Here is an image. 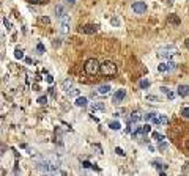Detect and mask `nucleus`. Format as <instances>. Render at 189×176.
I'll return each instance as SVG.
<instances>
[{"instance_id": "nucleus-8", "label": "nucleus", "mask_w": 189, "mask_h": 176, "mask_svg": "<svg viewBox=\"0 0 189 176\" xmlns=\"http://www.w3.org/2000/svg\"><path fill=\"white\" fill-rule=\"evenodd\" d=\"M124 97H126V91L124 90H117L115 93H114V96H112V104L118 105L120 102H123Z\"/></svg>"}, {"instance_id": "nucleus-13", "label": "nucleus", "mask_w": 189, "mask_h": 176, "mask_svg": "<svg viewBox=\"0 0 189 176\" xmlns=\"http://www.w3.org/2000/svg\"><path fill=\"white\" fill-rule=\"evenodd\" d=\"M110 85H106V83H104V85H99L98 87V90H96V93H98V96H106V94H109L110 93Z\"/></svg>"}, {"instance_id": "nucleus-9", "label": "nucleus", "mask_w": 189, "mask_h": 176, "mask_svg": "<svg viewBox=\"0 0 189 176\" xmlns=\"http://www.w3.org/2000/svg\"><path fill=\"white\" fill-rule=\"evenodd\" d=\"M60 33L61 35H66L68 32H69V19H68V16H65V17H61V20H60Z\"/></svg>"}, {"instance_id": "nucleus-27", "label": "nucleus", "mask_w": 189, "mask_h": 176, "mask_svg": "<svg viewBox=\"0 0 189 176\" xmlns=\"http://www.w3.org/2000/svg\"><path fill=\"white\" fill-rule=\"evenodd\" d=\"M139 87H140L142 90H146V88H148V87H150V82H148V80H146V79H142L140 82H139Z\"/></svg>"}, {"instance_id": "nucleus-5", "label": "nucleus", "mask_w": 189, "mask_h": 176, "mask_svg": "<svg viewBox=\"0 0 189 176\" xmlns=\"http://www.w3.org/2000/svg\"><path fill=\"white\" fill-rule=\"evenodd\" d=\"M99 71L104 74V76H114L115 73H117V65L114 61H109V60H106L104 63H101V69Z\"/></svg>"}, {"instance_id": "nucleus-18", "label": "nucleus", "mask_w": 189, "mask_h": 176, "mask_svg": "<svg viewBox=\"0 0 189 176\" xmlns=\"http://www.w3.org/2000/svg\"><path fill=\"white\" fill-rule=\"evenodd\" d=\"M151 165L155 167L156 170H159V171H161V170H164V168H167V165L164 164V162H161V160H153V162H151Z\"/></svg>"}, {"instance_id": "nucleus-26", "label": "nucleus", "mask_w": 189, "mask_h": 176, "mask_svg": "<svg viewBox=\"0 0 189 176\" xmlns=\"http://www.w3.org/2000/svg\"><path fill=\"white\" fill-rule=\"evenodd\" d=\"M145 99H146V101H150V102H161L159 96H153V94H148V96H145Z\"/></svg>"}, {"instance_id": "nucleus-35", "label": "nucleus", "mask_w": 189, "mask_h": 176, "mask_svg": "<svg viewBox=\"0 0 189 176\" xmlns=\"http://www.w3.org/2000/svg\"><path fill=\"white\" fill-rule=\"evenodd\" d=\"M29 3H32V5H39V3H43V0H29Z\"/></svg>"}, {"instance_id": "nucleus-14", "label": "nucleus", "mask_w": 189, "mask_h": 176, "mask_svg": "<svg viewBox=\"0 0 189 176\" xmlns=\"http://www.w3.org/2000/svg\"><path fill=\"white\" fill-rule=\"evenodd\" d=\"M177 93H178V96H181V97L189 96V85H178Z\"/></svg>"}, {"instance_id": "nucleus-41", "label": "nucleus", "mask_w": 189, "mask_h": 176, "mask_svg": "<svg viewBox=\"0 0 189 176\" xmlns=\"http://www.w3.org/2000/svg\"><path fill=\"white\" fill-rule=\"evenodd\" d=\"M184 46H186V49H189V38L184 41Z\"/></svg>"}, {"instance_id": "nucleus-38", "label": "nucleus", "mask_w": 189, "mask_h": 176, "mask_svg": "<svg viewBox=\"0 0 189 176\" xmlns=\"http://www.w3.org/2000/svg\"><path fill=\"white\" fill-rule=\"evenodd\" d=\"M39 22H43V24H49V17H39Z\"/></svg>"}, {"instance_id": "nucleus-3", "label": "nucleus", "mask_w": 189, "mask_h": 176, "mask_svg": "<svg viewBox=\"0 0 189 176\" xmlns=\"http://www.w3.org/2000/svg\"><path fill=\"white\" fill-rule=\"evenodd\" d=\"M143 118L148 119V121H151L153 124H156V126H161V124H167V123H169V118H167L165 115H162V113H155V112L145 113Z\"/></svg>"}, {"instance_id": "nucleus-22", "label": "nucleus", "mask_w": 189, "mask_h": 176, "mask_svg": "<svg viewBox=\"0 0 189 176\" xmlns=\"http://www.w3.org/2000/svg\"><path fill=\"white\" fill-rule=\"evenodd\" d=\"M151 137H153V140H156L158 143H159V142H162V140H165V137L162 135V134H159V132H153V134H151Z\"/></svg>"}, {"instance_id": "nucleus-31", "label": "nucleus", "mask_w": 189, "mask_h": 176, "mask_svg": "<svg viewBox=\"0 0 189 176\" xmlns=\"http://www.w3.org/2000/svg\"><path fill=\"white\" fill-rule=\"evenodd\" d=\"M115 154H118V156H121V157H124V156H126V154H124V151L121 150V148H118V146L115 148Z\"/></svg>"}, {"instance_id": "nucleus-6", "label": "nucleus", "mask_w": 189, "mask_h": 176, "mask_svg": "<svg viewBox=\"0 0 189 176\" xmlns=\"http://www.w3.org/2000/svg\"><path fill=\"white\" fill-rule=\"evenodd\" d=\"M173 69H177V63H173V61H165V63H159L158 65L159 73H170Z\"/></svg>"}, {"instance_id": "nucleus-34", "label": "nucleus", "mask_w": 189, "mask_h": 176, "mask_svg": "<svg viewBox=\"0 0 189 176\" xmlns=\"http://www.w3.org/2000/svg\"><path fill=\"white\" fill-rule=\"evenodd\" d=\"M46 82H47V83H52V82H54V77H52L51 74H46Z\"/></svg>"}, {"instance_id": "nucleus-1", "label": "nucleus", "mask_w": 189, "mask_h": 176, "mask_svg": "<svg viewBox=\"0 0 189 176\" xmlns=\"http://www.w3.org/2000/svg\"><path fill=\"white\" fill-rule=\"evenodd\" d=\"M60 168V162L54 157H41L36 162V170L39 173H49V174H63L65 176L66 173L58 170Z\"/></svg>"}, {"instance_id": "nucleus-29", "label": "nucleus", "mask_w": 189, "mask_h": 176, "mask_svg": "<svg viewBox=\"0 0 189 176\" xmlns=\"http://www.w3.org/2000/svg\"><path fill=\"white\" fill-rule=\"evenodd\" d=\"M68 93V96L69 97H73V96H79V90H76V88H71L69 91H66Z\"/></svg>"}, {"instance_id": "nucleus-4", "label": "nucleus", "mask_w": 189, "mask_h": 176, "mask_svg": "<svg viewBox=\"0 0 189 176\" xmlns=\"http://www.w3.org/2000/svg\"><path fill=\"white\" fill-rule=\"evenodd\" d=\"M83 68H85V73H87V74L95 76V74L101 69V65L98 63L96 58H88V60L85 61V65H83Z\"/></svg>"}, {"instance_id": "nucleus-33", "label": "nucleus", "mask_w": 189, "mask_h": 176, "mask_svg": "<svg viewBox=\"0 0 189 176\" xmlns=\"http://www.w3.org/2000/svg\"><path fill=\"white\" fill-rule=\"evenodd\" d=\"M3 25L6 27V30H10V29H11V24H10V20H8V19H6V17L3 19Z\"/></svg>"}, {"instance_id": "nucleus-2", "label": "nucleus", "mask_w": 189, "mask_h": 176, "mask_svg": "<svg viewBox=\"0 0 189 176\" xmlns=\"http://www.w3.org/2000/svg\"><path fill=\"white\" fill-rule=\"evenodd\" d=\"M177 47L175 46H161L158 49V57L162 58V60H170L172 57L177 55Z\"/></svg>"}, {"instance_id": "nucleus-19", "label": "nucleus", "mask_w": 189, "mask_h": 176, "mask_svg": "<svg viewBox=\"0 0 189 176\" xmlns=\"http://www.w3.org/2000/svg\"><path fill=\"white\" fill-rule=\"evenodd\" d=\"M61 88L65 90V91H69L73 88V80L71 79H65L63 80V83H61Z\"/></svg>"}, {"instance_id": "nucleus-15", "label": "nucleus", "mask_w": 189, "mask_h": 176, "mask_svg": "<svg viewBox=\"0 0 189 176\" xmlns=\"http://www.w3.org/2000/svg\"><path fill=\"white\" fill-rule=\"evenodd\" d=\"M68 14V13H66V8H65V6H63V5H57V6H55V16H57V17H65Z\"/></svg>"}, {"instance_id": "nucleus-10", "label": "nucleus", "mask_w": 189, "mask_h": 176, "mask_svg": "<svg viewBox=\"0 0 189 176\" xmlns=\"http://www.w3.org/2000/svg\"><path fill=\"white\" fill-rule=\"evenodd\" d=\"M96 30H98L96 24H87V25H83L80 29V32L85 33V35H93V33H96Z\"/></svg>"}, {"instance_id": "nucleus-11", "label": "nucleus", "mask_w": 189, "mask_h": 176, "mask_svg": "<svg viewBox=\"0 0 189 176\" xmlns=\"http://www.w3.org/2000/svg\"><path fill=\"white\" fill-rule=\"evenodd\" d=\"M142 118H143V115L140 113V112H132L131 116H128V124L129 123H139Z\"/></svg>"}, {"instance_id": "nucleus-21", "label": "nucleus", "mask_w": 189, "mask_h": 176, "mask_svg": "<svg viewBox=\"0 0 189 176\" xmlns=\"http://www.w3.org/2000/svg\"><path fill=\"white\" fill-rule=\"evenodd\" d=\"M109 129H112V131H120V129H121L120 121H112V123H109Z\"/></svg>"}, {"instance_id": "nucleus-37", "label": "nucleus", "mask_w": 189, "mask_h": 176, "mask_svg": "<svg viewBox=\"0 0 189 176\" xmlns=\"http://www.w3.org/2000/svg\"><path fill=\"white\" fill-rule=\"evenodd\" d=\"M65 3L69 5V6H73V5H76V0H65Z\"/></svg>"}, {"instance_id": "nucleus-25", "label": "nucleus", "mask_w": 189, "mask_h": 176, "mask_svg": "<svg viewBox=\"0 0 189 176\" xmlns=\"http://www.w3.org/2000/svg\"><path fill=\"white\" fill-rule=\"evenodd\" d=\"M92 110H104V104L102 102H93L92 104Z\"/></svg>"}, {"instance_id": "nucleus-40", "label": "nucleus", "mask_w": 189, "mask_h": 176, "mask_svg": "<svg viewBox=\"0 0 189 176\" xmlns=\"http://www.w3.org/2000/svg\"><path fill=\"white\" fill-rule=\"evenodd\" d=\"M52 46H54V47H58V46H60V41H57V39H55L54 43H52Z\"/></svg>"}, {"instance_id": "nucleus-12", "label": "nucleus", "mask_w": 189, "mask_h": 176, "mask_svg": "<svg viewBox=\"0 0 189 176\" xmlns=\"http://www.w3.org/2000/svg\"><path fill=\"white\" fill-rule=\"evenodd\" d=\"M74 104L77 105V107H80V109H85L88 105V99L85 96H77V97H76V101H74Z\"/></svg>"}, {"instance_id": "nucleus-36", "label": "nucleus", "mask_w": 189, "mask_h": 176, "mask_svg": "<svg viewBox=\"0 0 189 176\" xmlns=\"http://www.w3.org/2000/svg\"><path fill=\"white\" fill-rule=\"evenodd\" d=\"M82 167H83V168H90V167H92V164L87 162V160H83V162H82Z\"/></svg>"}, {"instance_id": "nucleus-7", "label": "nucleus", "mask_w": 189, "mask_h": 176, "mask_svg": "<svg viewBox=\"0 0 189 176\" xmlns=\"http://www.w3.org/2000/svg\"><path fill=\"white\" fill-rule=\"evenodd\" d=\"M146 10H148V6H146L145 2H134L132 3V11H134L136 14H145Z\"/></svg>"}, {"instance_id": "nucleus-30", "label": "nucleus", "mask_w": 189, "mask_h": 176, "mask_svg": "<svg viewBox=\"0 0 189 176\" xmlns=\"http://www.w3.org/2000/svg\"><path fill=\"white\" fill-rule=\"evenodd\" d=\"M36 102H38L39 105H46V104H47V97H46V96H41V97H38V99H36Z\"/></svg>"}, {"instance_id": "nucleus-28", "label": "nucleus", "mask_w": 189, "mask_h": 176, "mask_svg": "<svg viewBox=\"0 0 189 176\" xmlns=\"http://www.w3.org/2000/svg\"><path fill=\"white\" fill-rule=\"evenodd\" d=\"M167 146H169V145H167V142H165V140H162V142H159L158 150H159V151H165V150H167Z\"/></svg>"}, {"instance_id": "nucleus-39", "label": "nucleus", "mask_w": 189, "mask_h": 176, "mask_svg": "<svg viewBox=\"0 0 189 176\" xmlns=\"http://www.w3.org/2000/svg\"><path fill=\"white\" fill-rule=\"evenodd\" d=\"M25 60V63H29V65H33V60L30 58V57H27V58H24Z\"/></svg>"}, {"instance_id": "nucleus-23", "label": "nucleus", "mask_w": 189, "mask_h": 176, "mask_svg": "<svg viewBox=\"0 0 189 176\" xmlns=\"http://www.w3.org/2000/svg\"><path fill=\"white\" fill-rule=\"evenodd\" d=\"M110 24H112V27H120L121 25V20H120V17L114 16V17L110 19Z\"/></svg>"}, {"instance_id": "nucleus-24", "label": "nucleus", "mask_w": 189, "mask_h": 176, "mask_svg": "<svg viewBox=\"0 0 189 176\" xmlns=\"http://www.w3.org/2000/svg\"><path fill=\"white\" fill-rule=\"evenodd\" d=\"M44 52H46V47H44V44H43V43H38V44H36V54L43 55Z\"/></svg>"}, {"instance_id": "nucleus-32", "label": "nucleus", "mask_w": 189, "mask_h": 176, "mask_svg": "<svg viewBox=\"0 0 189 176\" xmlns=\"http://www.w3.org/2000/svg\"><path fill=\"white\" fill-rule=\"evenodd\" d=\"M181 115H183L184 118H189V107H184V109H181Z\"/></svg>"}, {"instance_id": "nucleus-17", "label": "nucleus", "mask_w": 189, "mask_h": 176, "mask_svg": "<svg viewBox=\"0 0 189 176\" xmlns=\"http://www.w3.org/2000/svg\"><path fill=\"white\" fill-rule=\"evenodd\" d=\"M14 58H16V60H24V58H25L24 49H20V47H16V49H14Z\"/></svg>"}, {"instance_id": "nucleus-20", "label": "nucleus", "mask_w": 189, "mask_h": 176, "mask_svg": "<svg viewBox=\"0 0 189 176\" xmlns=\"http://www.w3.org/2000/svg\"><path fill=\"white\" fill-rule=\"evenodd\" d=\"M167 22L172 24V25H180V19L175 16V14H170L169 17H167Z\"/></svg>"}, {"instance_id": "nucleus-16", "label": "nucleus", "mask_w": 189, "mask_h": 176, "mask_svg": "<svg viewBox=\"0 0 189 176\" xmlns=\"http://www.w3.org/2000/svg\"><path fill=\"white\" fill-rule=\"evenodd\" d=\"M159 90H161V93H164V94L167 96V99H170V101H172V99H175V93H173L172 90H169L167 87H161Z\"/></svg>"}]
</instances>
